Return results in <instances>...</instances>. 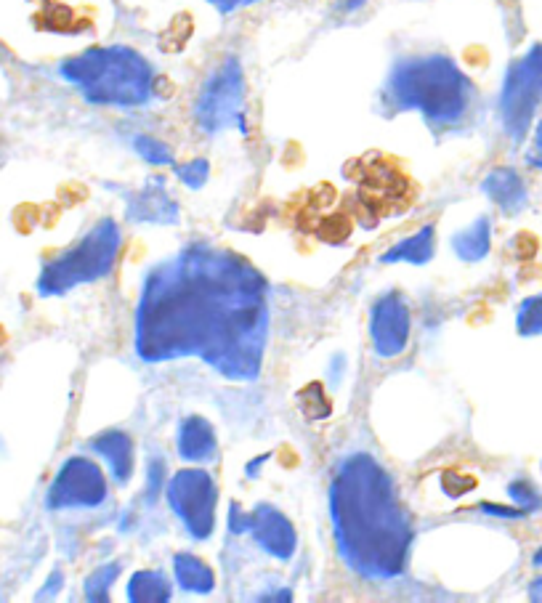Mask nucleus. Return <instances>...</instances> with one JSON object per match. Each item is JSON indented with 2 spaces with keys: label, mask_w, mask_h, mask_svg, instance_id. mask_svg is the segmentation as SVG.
I'll use <instances>...</instances> for the list:
<instances>
[{
  "label": "nucleus",
  "mask_w": 542,
  "mask_h": 603,
  "mask_svg": "<svg viewBox=\"0 0 542 603\" xmlns=\"http://www.w3.org/2000/svg\"><path fill=\"white\" fill-rule=\"evenodd\" d=\"M107 497V481L99 465H93L86 457H72L56 476L54 487L48 492L51 508H93L104 503Z\"/></svg>",
  "instance_id": "nucleus-9"
},
{
  "label": "nucleus",
  "mask_w": 542,
  "mask_h": 603,
  "mask_svg": "<svg viewBox=\"0 0 542 603\" xmlns=\"http://www.w3.org/2000/svg\"><path fill=\"white\" fill-rule=\"evenodd\" d=\"M54 585H62V574L59 572H54V577H51V582H48L46 588H43V593H40L38 598H48V596H54L56 590H54Z\"/></svg>",
  "instance_id": "nucleus-30"
},
{
  "label": "nucleus",
  "mask_w": 542,
  "mask_h": 603,
  "mask_svg": "<svg viewBox=\"0 0 542 603\" xmlns=\"http://www.w3.org/2000/svg\"><path fill=\"white\" fill-rule=\"evenodd\" d=\"M508 495L513 497V503L521 508H537L540 505V495L535 492V487L529 481H513L508 487Z\"/></svg>",
  "instance_id": "nucleus-25"
},
{
  "label": "nucleus",
  "mask_w": 542,
  "mask_h": 603,
  "mask_svg": "<svg viewBox=\"0 0 542 603\" xmlns=\"http://www.w3.org/2000/svg\"><path fill=\"white\" fill-rule=\"evenodd\" d=\"M431 256H434V226H423L418 234H412V237L402 240L399 245H394L388 253H383L380 261L383 263L407 261L418 266V263H426Z\"/></svg>",
  "instance_id": "nucleus-16"
},
{
  "label": "nucleus",
  "mask_w": 542,
  "mask_h": 603,
  "mask_svg": "<svg viewBox=\"0 0 542 603\" xmlns=\"http://www.w3.org/2000/svg\"><path fill=\"white\" fill-rule=\"evenodd\" d=\"M484 511L492 513V516H505V518H519L521 511H513V508H497V505L487 503V505H481Z\"/></svg>",
  "instance_id": "nucleus-29"
},
{
  "label": "nucleus",
  "mask_w": 542,
  "mask_h": 603,
  "mask_svg": "<svg viewBox=\"0 0 542 603\" xmlns=\"http://www.w3.org/2000/svg\"><path fill=\"white\" fill-rule=\"evenodd\" d=\"M62 78L93 104L139 107L152 96V70L144 56L125 46L88 48L62 64Z\"/></svg>",
  "instance_id": "nucleus-4"
},
{
  "label": "nucleus",
  "mask_w": 542,
  "mask_h": 603,
  "mask_svg": "<svg viewBox=\"0 0 542 603\" xmlns=\"http://www.w3.org/2000/svg\"><path fill=\"white\" fill-rule=\"evenodd\" d=\"M248 529L253 540L271 556L290 558L295 553L293 524L274 505H258L256 511L248 513Z\"/></svg>",
  "instance_id": "nucleus-11"
},
{
  "label": "nucleus",
  "mask_w": 542,
  "mask_h": 603,
  "mask_svg": "<svg viewBox=\"0 0 542 603\" xmlns=\"http://www.w3.org/2000/svg\"><path fill=\"white\" fill-rule=\"evenodd\" d=\"M372 346L383 359L404 354L410 343V309L399 293H386L372 309Z\"/></svg>",
  "instance_id": "nucleus-10"
},
{
  "label": "nucleus",
  "mask_w": 542,
  "mask_h": 603,
  "mask_svg": "<svg viewBox=\"0 0 542 603\" xmlns=\"http://www.w3.org/2000/svg\"><path fill=\"white\" fill-rule=\"evenodd\" d=\"M128 200V218L136 224H176L179 205L173 202L160 178H152L136 192H125Z\"/></svg>",
  "instance_id": "nucleus-12"
},
{
  "label": "nucleus",
  "mask_w": 542,
  "mask_h": 603,
  "mask_svg": "<svg viewBox=\"0 0 542 603\" xmlns=\"http://www.w3.org/2000/svg\"><path fill=\"white\" fill-rule=\"evenodd\" d=\"M452 248L463 261H481L489 253V221L479 218L476 224L468 226L465 232L455 234Z\"/></svg>",
  "instance_id": "nucleus-19"
},
{
  "label": "nucleus",
  "mask_w": 542,
  "mask_h": 603,
  "mask_svg": "<svg viewBox=\"0 0 542 603\" xmlns=\"http://www.w3.org/2000/svg\"><path fill=\"white\" fill-rule=\"evenodd\" d=\"M208 163L205 160H192V163H186V165H179L176 168V176L184 181L186 186H192V189H200L205 181H208Z\"/></svg>",
  "instance_id": "nucleus-24"
},
{
  "label": "nucleus",
  "mask_w": 542,
  "mask_h": 603,
  "mask_svg": "<svg viewBox=\"0 0 542 603\" xmlns=\"http://www.w3.org/2000/svg\"><path fill=\"white\" fill-rule=\"evenodd\" d=\"M160 487H163V468H160V463H152V468H149V500H155Z\"/></svg>",
  "instance_id": "nucleus-27"
},
{
  "label": "nucleus",
  "mask_w": 542,
  "mask_h": 603,
  "mask_svg": "<svg viewBox=\"0 0 542 603\" xmlns=\"http://www.w3.org/2000/svg\"><path fill=\"white\" fill-rule=\"evenodd\" d=\"M484 192L492 202H497L505 213H519L527 205V186L521 176L511 168H497L484 178Z\"/></svg>",
  "instance_id": "nucleus-13"
},
{
  "label": "nucleus",
  "mask_w": 542,
  "mask_h": 603,
  "mask_svg": "<svg viewBox=\"0 0 542 603\" xmlns=\"http://www.w3.org/2000/svg\"><path fill=\"white\" fill-rule=\"evenodd\" d=\"M117 250H120V229L115 221L104 218L75 248L48 263L38 279V290L43 295H62L72 287L104 277L115 266Z\"/></svg>",
  "instance_id": "nucleus-5"
},
{
  "label": "nucleus",
  "mask_w": 542,
  "mask_h": 603,
  "mask_svg": "<svg viewBox=\"0 0 542 603\" xmlns=\"http://www.w3.org/2000/svg\"><path fill=\"white\" fill-rule=\"evenodd\" d=\"M93 447L112 468L117 484H125L133 473V444L123 431H104L93 439Z\"/></svg>",
  "instance_id": "nucleus-14"
},
{
  "label": "nucleus",
  "mask_w": 542,
  "mask_h": 603,
  "mask_svg": "<svg viewBox=\"0 0 542 603\" xmlns=\"http://www.w3.org/2000/svg\"><path fill=\"white\" fill-rule=\"evenodd\" d=\"M133 147H136V152H139L147 163L152 165H173V152L168 144H163V141L152 139V136H136L133 139Z\"/></svg>",
  "instance_id": "nucleus-22"
},
{
  "label": "nucleus",
  "mask_w": 542,
  "mask_h": 603,
  "mask_svg": "<svg viewBox=\"0 0 542 603\" xmlns=\"http://www.w3.org/2000/svg\"><path fill=\"white\" fill-rule=\"evenodd\" d=\"M213 452H216V436H213L208 420L186 418L179 433V455L184 460L200 463V460L213 457Z\"/></svg>",
  "instance_id": "nucleus-15"
},
{
  "label": "nucleus",
  "mask_w": 542,
  "mask_h": 603,
  "mask_svg": "<svg viewBox=\"0 0 542 603\" xmlns=\"http://www.w3.org/2000/svg\"><path fill=\"white\" fill-rule=\"evenodd\" d=\"M242 101H245V72L240 62L229 56L221 67L210 72L205 80L200 96H197V107L194 117L205 133H218L234 123H245L242 120ZM245 131V125H242Z\"/></svg>",
  "instance_id": "nucleus-6"
},
{
  "label": "nucleus",
  "mask_w": 542,
  "mask_h": 603,
  "mask_svg": "<svg viewBox=\"0 0 542 603\" xmlns=\"http://www.w3.org/2000/svg\"><path fill=\"white\" fill-rule=\"evenodd\" d=\"M128 598L136 603H163L171 598V582L163 572H136L128 582Z\"/></svg>",
  "instance_id": "nucleus-18"
},
{
  "label": "nucleus",
  "mask_w": 542,
  "mask_h": 603,
  "mask_svg": "<svg viewBox=\"0 0 542 603\" xmlns=\"http://www.w3.org/2000/svg\"><path fill=\"white\" fill-rule=\"evenodd\" d=\"M532 598H535V601H542V580H537L535 585H532Z\"/></svg>",
  "instance_id": "nucleus-31"
},
{
  "label": "nucleus",
  "mask_w": 542,
  "mask_h": 603,
  "mask_svg": "<svg viewBox=\"0 0 542 603\" xmlns=\"http://www.w3.org/2000/svg\"><path fill=\"white\" fill-rule=\"evenodd\" d=\"M542 104V46H535L527 56H521L505 75L500 112L508 136L521 141L535 120L537 107Z\"/></svg>",
  "instance_id": "nucleus-7"
},
{
  "label": "nucleus",
  "mask_w": 542,
  "mask_h": 603,
  "mask_svg": "<svg viewBox=\"0 0 542 603\" xmlns=\"http://www.w3.org/2000/svg\"><path fill=\"white\" fill-rule=\"evenodd\" d=\"M117 580V564L101 566L96 572L91 574L86 580V596L88 601H107L109 598V588H112V582Z\"/></svg>",
  "instance_id": "nucleus-23"
},
{
  "label": "nucleus",
  "mask_w": 542,
  "mask_h": 603,
  "mask_svg": "<svg viewBox=\"0 0 542 603\" xmlns=\"http://www.w3.org/2000/svg\"><path fill=\"white\" fill-rule=\"evenodd\" d=\"M266 333L264 279L232 253L184 250L144 285L136 348L147 362L200 356L224 378L253 380L264 362Z\"/></svg>",
  "instance_id": "nucleus-1"
},
{
  "label": "nucleus",
  "mask_w": 542,
  "mask_h": 603,
  "mask_svg": "<svg viewBox=\"0 0 542 603\" xmlns=\"http://www.w3.org/2000/svg\"><path fill=\"white\" fill-rule=\"evenodd\" d=\"M527 163L532 168H542V123H537L535 131V141H532V147L527 152Z\"/></svg>",
  "instance_id": "nucleus-26"
},
{
  "label": "nucleus",
  "mask_w": 542,
  "mask_h": 603,
  "mask_svg": "<svg viewBox=\"0 0 542 603\" xmlns=\"http://www.w3.org/2000/svg\"><path fill=\"white\" fill-rule=\"evenodd\" d=\"M173 569H176V577H179L184 590H192V593H210L213 590L216 580H213L210 566L192 553H179L173 558Z\"/></svg>",
  "instance_id": "nucleus-17"
},
{
  "label": "nucleus",
  "mask_w": 542,
  "mask_h": 603,
  "mask_svg": "<svg viewBox=\"0 0 542 603\" xmlns=\"http://www.w3.org/2000/svg\"><path fill=\"white\" fill-rule=\"evenodd\" d=\"M210 6H216L221 14H232L237 8L250 6V3H258V0H208Z\"/></svg>",
  "instance_id": "nucleus-28"
},
{
  "label": "nucleus",
  "mask_w": 542,
  "mask_h": 603,
  "mask_svg": "<svg viewBox=\"0 0 542 603\" xmlns=\"http://www.w3.org/2000/svg\"><path fill=\"white\" fill-rule=\"evenodd\" d=\"M516 325H519L521 335H542V295L521 303Z\"/></svg>",
  "instance_id": "nucleus-21"
},
{
  "label": "nucleus",
  "mask_w": 542,
  "mask_h": 603,
  "mask_svg": "<svg viewBox=\"0 0 542 603\" xmlns=\"http://www.w3.org/2000/svg\"><path fill=\"white\" fill-rule=\"evenodd\" d=\"M333 529L343 561L364 577L404 569L412 529L391 476L370 455H354L333 481Z\"/></svg>",
  "instance_id": "nucleus-2"
},
{
  "label": "nucleus",
  "mask_w": 542,
  "mask_h": 603,
  "mask_svg": "<svg viewBox=\"0 0 542 603\" xmlns=\"http://www.w3.org/2000/svg\"><path fill=\"white\" fill-rule=\"evenodd\" d=\"M298 399H301V410L306 412V418L311 420L327 418L330 410H333V407H330V399H327L319 383H311V386L303 388L301 394H298Z\"/></svg>",
  "instance_id": "nucleus-20"
},
{
  "label": "nucleus",
  "mask_w": 542,
  "mask_h": 603,
  "mask_svg": "<svg viewBox=\"0 0 542 603\" xmlns=\"http://www.w3.org/2000/svg\"><path fill=\"white\" fill-rule=\"evenodd\" d=\"M386 93L399 109H418L428 123L452 125L471 107L473 86L447 56H415L396 64Z\"/></svg>",
  "instance_id": "nucleus-3"
},
{
  "label": "nucleus",
  "mask_w": 542,
  "mask_h": 603,
  "mask_svg": "<svg viewBox=\"0 0 542 603\" xmlns=\"http://www.w3.org/2000/svg\"><path fill=\"white\" fill-rule=\"evenodd\" d=\"M168 503L186 529L205 540L216 521V484L205 471H181L168 484Z\"/></svg>",
  "instance_id": "nucleus-8"
}]
</instances>
